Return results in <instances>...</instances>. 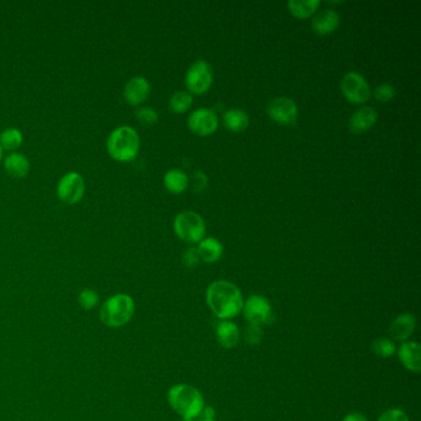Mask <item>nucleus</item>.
<instances>
[{
    "mask_svg": "<svg viewBox=\"0 0 421 421\" xmlns=\"http://www.w3.org/2000/svg\"><path fill=\"white\" fill-rule=\"evenodd\" d=\"M196 251L201 261L206 263H214L223 257L224 247L221 245L220 241L216 240L214 237H206L199 242Z\"/></svg>",
    "mask_w": 421,
    "mask_h": 421,
    "instance_id": "18",
    "label": "nucleus"
},
{
    "mask_svg": "<svg viewBox=\"0 0 421 421\" xmlns=\"http://www.w3.org/2000/svg\"><path fill=\"white\" fill-rule=\"evenodd\" d=\"M201 421H215V420H206V419H203Z\"/></svg>",
    "mask_w": 421,
    "mask_h": 421,
    "instance_id": "36",
    "label": "nucleus"
},
{
    "mask_svg": "<svg viewBox=\"0 0 421 421\" xmlns=\"http://www.w3.org/2000/svg\"><path fill=\"white\" fill-rule=\"evenodd\" d=\"M201 415L204 417L206 420H214L215 419V409L211 407H206L203 409V413H201Z\"/></svg>",
    "mask_w": 421,
    "mask_h": 421,
    "instance_id": "33",
    "label": "nucleus"
},
{
    "mask_svg": "<svg viewBox=\"0 0 421 421\" xmlns=\"http://www.w3.org/2000/svg\"><path fill=\"white\" fill-rule=\"evenodd\" d=\"M224 125L229 131L232 133H241L245 131L250 125V117L242 109L234 108L226 110L224 115Z\"/></svg>",
    "mask_w": 421,
    "mask_h": 421,
    "instance_id": "20",
    "label": "nucleus"
},
{
    "mask_svg": "<svg viewBox=\"0 0 421 421\" xmlns=\"http://www.w3.org/2000/svg\"><path fill=\"white\" fill-rule=\"evenodd\" d=\"M191 105H193V97L189 92L179 90L172 94L170 98V110L172 113H186L191 108Z\"/></svg>",
    "mask_w": 421,
    "mask_h": 421,
    "instance_id": "23",
    "label": "nucleus"
},
{
    "mask_svg": "<svg viewBox=\"0 0 421 421\" xmlns=\"http://www.w3.org/2000/svg\"><path fill=\"white\" fill-rule=\"evenodd\" d=\"M179 421H193L191 419H186V417H182L181 420Z\"/></svg>",
    "mask_w": 421,
    "mask_h": 421,
    "instance_id": "35",
    "label": "nucleus"
},
{
    "mask_svg": "<svg viewBox=\"0 0 421 421\" xmlns=\"http://www.w3.org/2000/svg\"><path fill=\"white\" fill-rule=\"evenodd\" d=\"M173 229L181 240L196 244L201 242L206 236V221L198 213L183 211L179 213L173 223Z\"/></svg>",
    "mask_w": 421,
    "mask_h": 421,
    "instance_id": "5",
    "label": "nucleus"
},
{
    "mask_svg": "<svg viewBox=\"0 0 421 421\" xmlns=\"http://www.w3.org/2000/svg\"><path fill=\"white\" fill-rule=\"evenodd\" d=\"M188 128L198 136H210L219 128V118L211 109H196L188 118Z\"/></svg>",
    "mask_w": 421,
    "mask_h": 421,
    "instance_id": "11",
    "label": "nucleus"
},
{
    "mask_svg": "<svg viewBox=\"0 0 421 421\" xmlns=\"http://www.w3.org/2000/svg\"><path fill=\"white\" fill-rule=\"evenodd\" d=\"M267 114L280 125H293L298 120V105L288 97H275L267 105Z\"/></svg>",
    "mask_w": 421,
    "mask_h": 421,
    "instance_id": "9",
    "label": "nucleus"
},
{
    "mask_svg": "<svg viewBox=\"0 0 421 421\" xmlns=\"http://www.w3.org/2000/svg\"><path fill=\"white\" fill-rule=\"evenodd\" d=\"M135 314V302L129 294L119 293L107 299L102 305L99 318L108 328H123Z\"/></svg>",
    "mask_w": 421,
    "mask_h": 421,
    "instance_id": "3",
    "label": "nucleus"
},
{
    "mask_svg": "<svg viewBox=\"0 0 421 421\" xmlns=\"http://www.w3.org/2000/svg\"><path fill=\"white\" fill-rule=\"evenodd\" d=\"M373 97L381 103H387L396 97V89L392 84H379L373 90Z\"/></svg>",
    "mask_w": 421,
    "mask_h": 421,
    "instance_id": "27",
    "label": "nucleus"
},
{
    "mask_svg": "<svg viewBox=\"0 0 421 421\" xmlns=\"http://www.w3.org/2000/svg\"><path fill=\"white\" fill-rule=\"evenodd\" d=\"M1 157H3V148L0 147V161H1Z\"/></svg>",
    "mask_w": 421,
    "mask_h": 421,
    "instance_id": "34",
    "label": "nucleus"
},
{
    "mask_svg": "<svg viewBox=\"0 0 421 421\" xmlns=\"http://www.w3.org/2000/svg\"><path fill=\"white\" fill-rule=\"evenodd\" d=\"M372 351L379 357L388 358L392 357L397 352V348L392 338H378L373 341Z\"/></svg>",
    "mask_w": 421,
    "mask_h": 421,
    "instance_id": "25",
    "label": "nucleus"
},
{
    "mask_svg": "<svg viewBox=\"0 0 421 421\" xmlns=\"http://www.w3.org/2000/svg\"><path fill=\"white\" fill-rule=\"evenodd\" d=\"M340 26V15L333 9L316 11L312 19V29L318 35L333 34Z\"/></svg>",
    "mask_w": 421,
    "mask_h": 421,
    "instance_id": "15",
    "label": "nucleus"
},
{
    "mask_svg": "<svg viewBox=\"0 0 421 421\" xmlns=\"http://www.w3.org/2000/svg\"><path fill=\"white\" fill-rule=\"evenodd\" d=\"M343 421H368L367 417L361 413H351L343 417Z\"/></svg>",
    "mask_w": 421,
    "mask_h": 421,
    "instance_id": "32",
    "label": "nucleus"
},
{
    "mask_svg": "<svg viewBox=\"0 0 421 421\" xmlns=\"http://www.w3.org/2000/svg\"><path fill=\"white\" fill-rule=\"evenodd\" d=\"M415 328H417V319L413 314H401L391 324L389 335L392 340L405 343L414 333Z\"/></svg>",
    "mask_w": 421,
    "mask_h": 421,
    "instance_id": "14",
    "label": "nucleus"
},
{
    "mask_svg": "<svg viewBox=\"0 0 421 421\" xmlns=\"http://www.w3.org/2000/svg\"><path fill=\"white\" fill-rule=\"evenodd\" d=\"M241 313H244V316L249 323L256 325H263L273 320L270 300L262 295H251L250 298L244 302Z\"/></svg>",
    "mask_w": 421,
    "mask_h": 421,
    "instance_id": "8",
    "label": "nucleus"
},
{
    "mask_svg": "<svg viewBox=\"0 0 421 421\" xmlns=\"http://www.w3.org/2000/svg\"><path fill=\"white\" fill-rule=\"evenodd\" d=\"M377 421H410L407 413L398 409V408H393L389 409L387 412L383 413L382 415L379 417Z\"/></svg>",
    "mask_w": 421,
    "mask_h": 421,
    "instance_id": "30",
    "label": "nucleus"
},
{
    "mask_svg": "<svg viewBox=\"0 0 421 421\" xmlns=\"http://www.w3.org/2000/svg\"><path fill=\"white\" fill-rule=\"evenodd\" d=\"M151 93V84L145 77L136 76L130 79L124 88V99L130 105H140Z\"/></svg>",
    "mask_w": 421,
    "mask_h": 421,
    "instance_id": "12",
    "label": "nucleus"
},
{
    "mask_svg": "<svg viewBox=\"0 0 421 421\" xmlns=\"http://www.w3.org/2000/svg\"><path fill=\"white\" fill-rule=\"evenodd\" d=\"M263 336L261 325H256V324H249V326L246 328L245 338L249 345H257L261 343Z\"/></svg>",
    "mask_w": 421,
    "mask_h": 421,
    "instance_id": "29",
    "label": "nucleus"
},
{
    "mask_svg": "<svg viewBox=\"0 0 421 421\" xmlns=\"http://www.w3.org/2000/svg\"><path fill=\"white\" fill-rule=\"evenodd\" d=\"M340 88L343 97L348 99V103L356 104V105L367 103L372 95V89L369 87L367 81L362 74L357 72H348L345 74L341 79Z\"/></svg>",
    "mask_w": 421,
    "mask_h": 421,
    "instance_id": "6",
    "label": "nucleus"
},
{
    "mask_svg": "<svg viewBox=\"0 0 421 421\" xmlns=\"http://www.w3.org/2000/svg\"><path fill=\"white\" fill-rule=\"evenodd\" d=\"M23 141H24V136L18 129H5L4 131L0 134V147L6 151H14L16 148H19Z\"/></svg>",
    "mask_w": 421,
    "mask_h": 421,
    "instance_id": "24",
    "label": "nucleus"
},
{
    "mask_svg": "<svg viewBox=\"0 0 421 421\" xmlns=\"http://www.w3.org/2000/svg\"><path fill=\"white\" fill-rule=\"evenodd\" d=\"M320 0H289V13L297 19H308L318 11Z\"/></svg>",
    "mask_w": 421,
    "mask_h": 421,
    "instance_id": "22",
    "label": "nucleus"
},
{
    "mask_svg": "<svg viewBox=\"0 0 421 421\" xmlns=\"http://www.w3.org/2000/svg\"><path fill=\"white\" fill-rule=\"evenodd\" d=\"M85 191L83 177L77 172L64 174L57 186V196L66 204H76L82 201Z\"/></svg>",
    "mask_w": 421,
    "mask_h": 421,
    "instance_id": "10",
    "label": "nucleus"
},
{
    "mask_svg": "<svg viewBox=\"0 0 421 421\" xmlns=\"http://www.w3.org/2000/svg\"><path fill=\"white\" fill-rule=\"evenodd\" d=\"M136 118L142 125H146V126H151L158 121V114H157L155 109L148 108V107H143L136 110Z\"/></svg>",
    "mask_w": 421,
    "mask_h": 421,
    "instance_id": "28",
    "label": "nucleus"
},
{
    "mask_svg": "<svg viewBox=\"0 0 421 421\" xmlns=\"http://www.w3.org/2000/svg\"><path fill=\"white\" fill-rule=\"evenodd\" d=\"M378 120V113L372 107L357 109L348 120V129L353 134H363L372 129Z\"/></svg>",
    "mask_w": 421,
    "mask_h": 421,
    "instance_id": "13",
    "label": "nucleus"
},
{
    "mask_svg": "<svg viewBox=\"0 0 421 421\" xmlns=\"http://www.w3.org/2000/svg\"><path fill=\"white\" fill-rule=\"evenodd\" d=\"M398 357L404 367L413 373L421 371V346L417 341H405L398 348Z\"/></svg>",
    "mask_w": 421,
    "mask_h": 421,
    "instance_id": "16",
    "label": "nucleus"
},
{
    "mask_svg": "<svg viewBox=\"0 0 421 421\" xmlns=\"http://www.w3.org/2000/svg\"><path fill=\"white\" fill-rule=\"evenodd\" d=\"M199 261H201V259H199V255H198L196 249L191 247V249H186V250L184 251V254H183V263H184L186 267H189V268L196 267V266H198V263H199Z\"/></svg>",
    "mask_w": 421,
    "mask_h": 421,
    "instance_id": "31",
    "label": "nucleus"
},
{
    "mask_svg": "<svg viewBox=\"0 0 421 421\" xmlns=\"http://www.w3.org/2000/svg\"><path fill=\"white\" fill-rule=\"evenodd\" d=\"M168 403L181 417L196 419L206 408L204 397L196 388L189 384H176L168 392Z\"/></svg>",
    "mask_w": 421,
    "mask_h": 421,
    "instance_id": "2",
    "label": "nucleus"
},
{
    "mask_svg": "<svg viewBox=\"0 0 421 421\" xmlns=\"http://www.w3.org/2000/svg\"><path fill=\"white\" fill-rule=\"evenodd\" d=\"M140 136L131 126H120L109 135L107 150L112 158L118 162H130L140 151Z\"/></svg>",
    "mask_w": 421,
    "mask_h": 421,
    "instance_id": "4",
    "label": "nucleus"
},
{
    "mask_svg": "<svg viewBox=\"0 0 421 421\" xmlns=\"http://www.w3.org/2000/svg\"><path fill=\"white\" fill-rule=\"evenodd\" d=\"M163 183L167 191H171L172 194H181L188 188L189 178L186 176V172L178 168H172L165 174Z\"/></svg>",
    "mask_w": 421,
    "mask_h": 421,
    "instance_id": "21",
    "label": "nucleus"
},
{
    "mask_svg": "<svg viewBox=\"0 0 421 421\" xmlns=\"http://www.w3.org/2000/svg\"><path fill=\"white\" fill-rule=\"evenodd\" d=\"M78 303L84 310H92L99 304V295L94 289H83L78 295Z\"/></svg>",
    "mask_w": 421,
    "mask_h": 421,
    "instance_id": "26",
    "label": "nucleus"
},
{
    "mask_svg": "<svg viewBox=\"0 0 421 421\" xmlns=\"http://www.w3.org/2000/svg\"><path fill=\"white\" fill-rule=\"evenodd\" d=\"M215 335L221 348H235L240 341V328L231 320H221L216 326Z\"/></svg>",
    "mask_w": 421,
    "mask_h": 421,
    "instance_id": "17",
    "label": "nucleus"
},
{
    "mask_svg": "<svg viewBox=\"0 0 421 421\" xmlns=\"http://www.w3.org/2000/svg\"><path fill=\"white\" fill-rule=\"evenodd\" d=\"M206 303L221 320H231L242 312L244 297L237 285L229 280H215L206 289Z\"/></svg>",
    "mask_w": 421,
    "mask_h": 421,
    "instance_id": "1",
    "label": "nucleus"
},
{
    "mask_svg": "<svg viewBox=\"0 0 421 421\" xmlns=\"http://www.w3.org/2000/svg\"><path fill=\"white\" fill-rule=\"evenodd\" d=\"M4 168L10 177L25 178L29 174L30 162L28 157L23 155V153L13 152L5 158Z\"/></svg>",
    "mask_w": 421,
    "mask_h": 421,
    "instance_id": "19",
    "label": "nucleus"
},
{
    "mask_svg": "<svg viewBox=\"0 0 421 421\" xmlns=\"http://www.w3.org/2000/svg\"><path fill=\"white\" fill-rule=\"evenodd\" d=\"M214 82V72L210 64L206 61L199 59L188 69L184 78V83L189 93L204 94L210 89Z\"/></svg>",
    "mask_w": 421,
    "mask_h": 421,
    "instance_id": "7",
    "label": "nucleus"
}]
</instances>
